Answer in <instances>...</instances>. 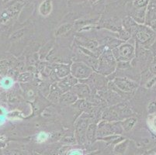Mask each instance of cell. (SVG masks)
Segmentation results:
<instances>
[{
    "label": "cell",
    "mask_w": 156,
    "mask_h": 155,
    "mask_svg": "<svg viewBox=\"0 0 156 155\" xmlns=\"http://www.w3.org/2000/svg\"><path fill=\"white\" fill-rule=\"evenodd\" d=\"M0 85H1V86H2L3 89H9V88L12 87V85H13V81H12L10 78L6 77V78H4V79H2V80H1Z\"/></svg>",
    "instance_id": "3"
},
{
    "label": "cell",
    "mask_w": 156,
    "mask_h": 155,
    "mask_svg": "<svg viewBox=\"0 0 156 155\" xmlns=\"http://www.w3.org/2000/svg\"><path fill=\"white\" fill-rule=\"evenodd\" d=\"M148 111H149L151 113H153L155 112L156 111V101L152 102L151 104L149 105V106H148Z\"/></svg>",
    "instance_id": "6"
},
{
    "label": "cell",
    "mask_w": 156,
    "mask_h": 155,
    "mask_svg": "<svg viewBox=\"0 0 156 155\" xmlns=\"http://www.w3.org/2000/svg\"><path fill=\"white\" fill-rule=\"evenodd\" d=\"M47 138H48V135L45 133H41L39 134V136H38V139H39V140H45Z\"/></svg>",
    "instance_id": "7"
},
{
    "label": "cell",
    "mask_w": 156,
    "mask_h": 155,
    "mask_svg": "<svg viewBox=\"0 0 156 155\" xmlns=\"http://www.w3.org/2000/svg\"><path fill=\"white\" fill-rule=\"evenodd\" d=\"M51 11V0H45L40 6V12L43 16H47Z\"/></svg>",
    "instance_id": "2"
},
{
    "label": "cell",
    "mask_w": 156,
    "mask_h": 155,
    "mask_svg": "<svg viewBox=\"0 0 156 155\" xmlns=\"http://www.w3.org/2000/svg\"><path fill=\"white\" fill-rule=\"evenodd\" d=\"M148 2V0H137L135 2V5L137 7L145 6Z\"/></svg>",
    "instance_id": "5"
},
{
    "label": "cell",
    "mask_w": 156,
    "mask_h": 155,
    "mask_svg": "<svg viewBox=\"0 0 156 155\" xmlns=\"http://www.w3.org/2000/svg\"><path fill=\"white\" fill-rule=\"evenodd\" d=\"M69 155H82V152L79 151V150H72L69 153Z\"/></svg>",
    "instance_id": "8"
},
{
    "label": "cell",
    "mask_w": 156,
    "mask_h": 155,
    "mask_svg": "<svg viewBox=\"0 0 156 155\" xmlns=\"http://www.w3.org/2000/svg\"><path fill=\"white\" fill-rule=\"evenodd\" d=\"M147 20L148 24L156 30V5H151L148 7Z\"/></svg>",
    "instance_id": "1"
},
{
    "label": "cell",
    "mask_w": 156,
    "mask_h": 155,
    "mask_svg": "<svg viewBox=\"0 0 156 155\" xmlns=\"http://www.w3.org/2000/svg\"><path fill=\"white\" fill-rule=\"evenodd\" d=\"M7 112L5 108L0 106V125L3 124L6 119Z\"/></svg>",
    "instance_id": "4"
}]
</instances>
